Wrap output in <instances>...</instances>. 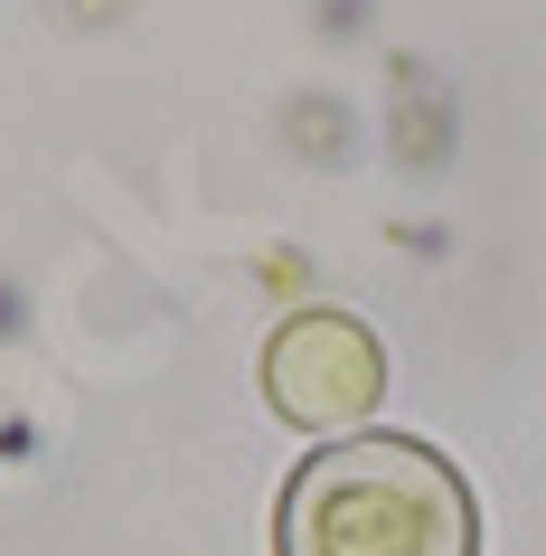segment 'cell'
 Listing matches in <instances>:
<instances>
[{"label": "cell", "instance_id": "6da1fadb", "mask_svg": "<svg viewBox=\"0 0 546 556\" xmlns=\"http://www.w3.org/2000/svg\"><path fill=\"white\" fill-rule=\"evenodd\" d=\"M481 519L461 471L415 434L320 443L283 491V556H471Z\"/></svg>", "mask_w": 546, "mask_h": 556}, {"label": "cell", "instance_id": "7a4b0ae2", "mask_svg": "<svg viewBox=\"0 0 546 556\" xmlns=\"http://www.w3.org/2000/svg\"><path fill=\"white\" fill-rule=\"evenodd\" d=\"M377 396V350L368 330L340 321V312H302V321L274 340V406L302 415V425H340Z\"/></svg>", "mask_w": 546, "mask_h": 556}]
</instances>
